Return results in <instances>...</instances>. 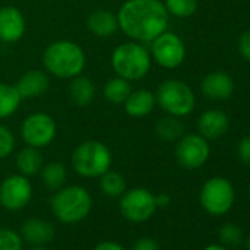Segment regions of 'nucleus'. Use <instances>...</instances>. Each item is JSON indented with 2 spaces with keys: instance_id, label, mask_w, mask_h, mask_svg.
Segmentation results:
<instances>
[{
  "instance_id": "8",
  "label": "nucleus",
  "mask_w": 250,
  "mask_h": 250,
  "mask_svg": "<svg viewBox=\"0 0 250 250\" xmlns=\"http://www.w3.org/2000/svg\"><path fill=\"white\" fill-rule=\"evenodd\" d=\"M21 137L27 146L36 149L46 147L56 137V122L49 113H31L21 125Z\"/></svg>"
},
{
  "instance_id": "26",
  "label": "nucleus",
  "mask_w": 250,
  "mask_h": 250,
  "mask_svg": "<svg viewBox=\"0 0 250 250\" xmlns=\"http://www.w3.org/2000/svg\"><path fill=\"white\" fill-rule=\"evenodd\" d=\"M125 180L119 172L115 171H106L103 175H100V188L103 194L109 197H119L125 193Z\"/></svg>"
},
{
  "instance_id": "10",
  "label": "nucleus",
  "mask_w": 250,
  "mask_h": 250,
  "mask_svg": "<svg viewBox=\"0 0 250 250\" xmlns=\"http://www.w3.org/2000/svg\"><path fill=\"white\" fill-rule=\"evenodd\" d=\"M210 156V147L200 134H184L175 147V158L180 167L186 169H197L203 167Z\"/></svg>"
},
{
  "instance_id": "4",
  "label": "nucleus",
  "mask_w": 250,
  "mask_h": 250,
  "mask_svg": "<svg viewBox=\"0 0 250 250\" xmlns=\"http://www.w3.org/2000/svg\"><path fill=\"white\" fill-rule=\"evenodd\" d=\"M91 196L81 186H68L58 190L52 199V210L63 224L81 222L91 209Z\"/></svg>"
},
{
  "instance_id": "11",
  "label": "nucleus",
  "mask_w": 250,
  "mask_h": 250,
  "mask_svg": "<svg viewBox=\"0 0 250 250\" xmlns=\"http://www.w3.org/2000/svg\"><path fill=\"white\" fill-rule=\"evenodd\" d=\"M152 58L162 68H178L186 59V44L177 34L164 31L152 42Z\"/></svg>"
},
{
  "instance_id": "17",
  "label": "nucleus",
  "mask_w": 250,
  "mask_h": 250,
  "mask_svg": "<svg viewBox=\"0 0 250 250\" xmlns=\"http://www.w3.org/2000/svg\"><path fill=\"white\" fill-rule=\"evenodd\" d=\"M22 238L33 246H43L55 237V228L42 218H30L21 227Z\"/></svg>"
},
{
  "instance_id": "3",
  "label": "nucleus",
  "mask_w": 250,
  "mask_h": 250,
  "mask_svg": "<svg viewBox=\"0 0 250 250\" xmlns=\"http://www.w3.org/2000/svg\"><path fill=\"white\" fill-rule=\"evenodd\" d=\"M112 68L118 77L128 81H139L145 78L152 66L149 52L139 43L128 42L115 47L112 52Z\"/></svg>"
},
{
  "instance_id": "22",
  "label": "nucleus",
  "mask_w": 250,
  "mask_h": 250,
  "mask_svg": "<svg viewBox=\"0 0 250 250\" xmlns=\"http://www.w3.org/2000/svg\"><path fill=\"white\" fill-rule=\"evenodd\" d=\"M17 167L20 172L25 177L36 175L43 168V156L39 149L27 146L17 156Z\"/></svg>"
},
{
  "instance_id": "32",
  "label": "nucleus",
  "mask_w": 250,
  "mask_h": 250,
  "mask_svg": "<svg viewBox=\"0 0 250 250\" xmlns=\"http://www.w3.org/2000/svg\"><path fill=\"white\" fill-rule=\"evenodd\" d=\"M238 52L247 62H250V30L241 33L238 37Z\"/></svg>"
},
{
  "instance_id": "1",
  "label": "nucleus",
  "mask_w": 250,
  "mask_h": 250,
  "mask_svg": "<svg viewBox=\"0 0 250 250\" xmlns=\"http://www.w3.org/2000/svg\"><path fill=\"white\" fill-rule=\"evenodd\" d=\"M116 18L124 34L136 42H153L167 31L169 14L161 0H127Z\"/></svg>"
},
{
  "instance_id": "18",
  "label": "nucleus",
  "mask_w": 250,
  "mask_h": 250,
  "mask_svg": "<svg viewBox=\"0 0 250 250\" xmlns=\"http://www.w3.org/2000/svg\"><path fill=\"white\" fill-rule=\"evenodd\" d=\"M156 104V97L150 90L139 88L130 93L127 100L124 102V109L127 115L133 118L147 116Z\"/></svg>"
},
{
  "instance_id": "38",
  "label": "nucleus",
  "mask_w": 250,
  "mask_h": 250,
  "mask_svg": "<svg viewBox=\"0 0 250 250\" xmlns=\"http://www.w3.org/2000/svg\"><path fill=\"white\" fill-rule=\"evenodd\" d=\"M247 250H250V235H249V238H247Z\"/></svg>"
},
{
  "instance_id": "21",
  "label": "nucleus",
  "mask_w": 250,
  "mask_h": 250,
  "mask_svg": "<svg viewBox=\"0 0 250 250\" xmlns=\"http://www.w3.org/2000/svg\"><path fill=\"white\" fill-rule=\"evenodd\" d=\"M156 136L164 142H177L184 136V124L178 119V116H164L155 125Z\"/></svg>"
},
{
  "instance_id": "15",
  "label": "nucleus",
  "mask_w": 250,
  "mask_h": 250,
  "mask_svg": "<svg viewBox=\"0 0 250 250\" xmlns=\"http://www.w3.org/2000/svg\"><path fill=\"white\" fill-rule=\"evenodd\" d=\"M200 88L210 100H227L234 91V80L224 71H213L203 78Z\"/></svg>"
},
{
  "instance_id": "34",
  "label": "nucleus",
  "mask_w": 250,
  "mask_h": 250,
  "mask_svg": "<svg viewBox=\"0 0 250 250\" xmlns=\"http://www.w3.org/2000/svg\"><path fill=\"white\" fill-rule=\"evenodd\" d=\"M93 250H125V249L115 241H102Z\"/></svg>"
},
{
  "instance_id": "19",
  "label": "nucleus",
  "mask_w": 250,
  "mask_h": 250,
  "mask_svg": "<svg viewBox=\"0 0 250 250\" xmlns=\"http://www.w3.org/2000/svg\"><path fill=\"white\" fill-rule=\"evenodd\" d=\"M87 27L91 34H94L96 37H100V39L110 37L119 28L116 15L106 9H97V11L91 12L87 20Z\"/></svg>"
},
{
  "instance_id": "37",
  "label": "nucleus",
  "mask_w": 250,
  "mask_h": 250,
  "mask_svg": "<svg viewBox=\"0 0 250 250\" xmlns=\"http://www.w3.org/2000/svg\"><path fill=\"white\" fill-rule=\"evenodd\" d=\"M30 250H47V249H44L43 246H36V247H33V249H30Z\"/></svg>"
},
{
  "instance_id": "27",
  "label": "nucleus",
  "mask_w": 250,
  "mask_h": 250,
  "mask_svg": "<svg viewBox=\"0 0 250 250\" xmlns=\"http://www.w3.org/2000/svg\"><path fill=\"white\" fill-rule=\"evenodd\" d=\"M164 5L175 18H190L197 11V0H165Z\"/></svg>"
},
{
  "instance_id": "31",
  "label": "nucleus",
  "mask_w": 250,
  "mask_h": 250,
  "mask_svg": "<svg viewBox=\"0 0 250 250\" xmlns=\"http://www.w3.org/2000/svg\"><path fill=\"white\" fill-rule=\"evenodd\" d=\"M237 155L241 162L250 165V136L243 137L237 146Z\"/></svg>"
},
{
  "instance_id": "5",
  "label": "nucleus",
  "mask_w": 250,
  "mask_h": 250,
  "mask_svg": "<svg viewBox=\"0 0 250 250\" xmlns=\"http://www.w3.org/2000/svg\"><path fill=\"white\" fill-rule=\"evenodd\" d=\"M71 161L77 174L85 178H96L109 171L112 153L104 143L99 140H87L77 146Z\"/></svg>"
},
{
  "instance_id": "24",
  "label": "nucleus",
  "mask_w": 250,
  "mask_h": 250,
  "mask_svg": "<svg viewBox=\"0 0 250 250\" xmlns=\"http://www.w3.org/2000/svg\"><path fill=\"white\" fill-rule=\"evenodd\" d=\"M131 91H133V88H131L130 81L125 80V78H121V77L109 80L103 87L104 99L109 100L110 103H115V104L124 103Z\"/></svg>"
},
{
  "instance_id": "14",
  "label": "nucleus",
  "mask_w": 250,
  "mask_h": 250,
  "mask_svg": "<svg viewBox=\"0 0 250 250\" xmlns=\"http://www.w3.org/2000/svg\"><path fill=\"white\" fill-rule=\"evenodd\" d=\"M229 127V119L222 110H206L197 119V131L206 140H216L222 137Z\"/></svg>"
},
{
  "instance_id": "9",
  "label": "nucleus",
  "mask_w": 250,
  "mask_h": 250,
  "mask_svg": "<svg viewBox=\"0 0 250 250\" xmlns=\"http://www.w3.org/2000/svg\"><path fill=\"white\" fill-rule=\"evenodd\" d=\"M119 209L124 218H127L128 221L145 222L155 215L158 206L153 193H150L147 188L137 187L122 194Z\"/></svg>"
},
{
  "instance_id": "23",
  "label": "nucleus",
  "mask_w": 250,
  "mask_h": 250,
  "mask_svg": "<svg viewBox=\"0 0 250 250\" xmlns=\"http://www.w3.org/2000/svg\"><path fill=\"white\" fill-rule=\"evenodd\" d=\"M21 100L22 99L15 85L0 83V119L14 115L18 110Z\"/></svg>"
},
{
  "instance_id": "30",
  "label": "nucleus",
  "mask_w": 250,
  "mask_h": 250,
  "mask_svg": "<svg viewBox=\"0 0 250 250\" xmlns=\"http://www.w3.org/2000/svg\"><path fill=\"white\" fill-rule=\"evenodd\" d=\"M15 149V136L14 133L0 124V159L8 158Z\"/></svg>"
},
{
  "instance_id": "12",
  "label": "nucleus",
  "mask_w": 250,
  "mask_h": 250,
  "mask_svg": "<svg viewBox=\"0 0 250 250\" xmlns=\"http://www.w3.org/2000/svg\"><path fill=\"white\" fill-rule=\"evenodd\" d=\"M33 196V187L25 175H11L0 184V205L8 210H21Z\"/></svg>"
},
{
  "instance_id": "28",
  "label": "nucleus",
  "mask_w": 250,
  "mask_h": 250,
  "mask_svg": "<svg viewBox=\"0 0 250 250\" xmlns=\"http://www.w3.org/2000/svg\"><path fill=\"white\" fill-rule=\"evenodd\" d=\"M219 240L227 246H238L243 241V229L235 224H225L219 229Z\"/></svg>"
},
{
  "instance_id": "7",
  "label": "nucleus",
  "mask_w": 250,
  "mask_h": 250,
  "mask_svg": "<svg viewBox=\"0 0 250 250\" xmlns=\"http://www.w3.org/2000/svg\"><path fill=\"white\" fill-rule=\"evenodd\" d=\"M235 200L232 184L224 177H213L208 180L200 191L202 208L210 215L227 213Z\"/></svg>"
},
{
  "instance_id": "35",
  "label": "nucleus",
  "mask_w": 250,
  "mask_h": 250,
  "mask_svg": "<svg viewBox=\"0 0 250 250\" xmlns=\"http://www.w3.org/2000/svg\"><path fill=\"white\" fill-rule=\"evenodd\" d=\"M155 200H156V206L158 208H167L171 203V196L167 194V193H161V194L155 196Z\"/></svg>"
},
{
  "instance_id": "29",
  "label": "nucleus",
  "mask_w": 250,
  "mask_h": 250,
  "mask_svg": "<svg viewBox=\"0 0 250 250\" xmlns=\"http://www.w3.org/2000/svg\"><path fill=\"white\" fill-rule=\"evenodd\" d=\"M0 250H22V238L9 228H0Z\"/></svg>"
},
{
  "instance_id": "20",
  "label": "nucleus",
  "mask_w": 250,
  "mask_h": 250,
  "mask_svg": "<svg viewBox=\"0 0 250 250\" xmlns=\"http://www.w3.org/2000/svg\"><path fill=\"white\" fill-rule=\"evenodd\" d=\"M96 94L94 83L85 75H77L69 84V97L77 106H87L93 102Z\"/></svg>"
},
{
  "instance_id": "25",
  "label": "nucleus",
  "mask_w": 250,
  "mask_h": 250,
  "mask_svg": "<svg viewBox=\"0 0 250 250\" xmlns=\"http://www.w3.org/2000/svg\"><path fill=\"white\" fill-rule=\"evenodd\" d=\"M42 180L49 190H59L66 181V168L61 162H50L43 167Z\"/></svg>"
},
{
  "instance_id": "6",
  "label": "nucleus",
  "mask_w": 250,
  "mask_h": 250,
  "mask_svg": "<svg viewBox=\"0 0 250 250\" xmlns=\"http://www.w3.org/2000/svg\"><path fill=\"white\" fill-rule=\"evenodd\" d=\"M156 103L172 116H186L193 112L196 97L191 87L181 80H167L156 90Z\"/></svg>"
},
{
  "instance_id": "36",
  "label": "nucleus",
  "mask_w": 250,
  "mask_h": 250,
  "mask_svg": "<svg viewBox=\"0 0 250 250\" xmlns=\"http://www.w3.org/2000/svg\"><path fill=\"white\" fill-rule=\"evenodd\" d=\"M203 250H227V249L224 246H221V244H209Z\"/></svg>"
},
{
  "instance_id": "13",
  "label": "nucleus",
  "mask_w": 250,
  "mask_h": 250,
  "mask_svg": "<svg viewBox=\"0 0 250 250\" xmlns=\"http://www.w3.org/2000/svg\"><path fill=\"white\" fill-rule=\"evenodd\" d=\"M27 30V22L22 12L14 6L0 8V42L17 43Z\"/></svg>"
},
{
  "instance_id": "2",
  "label": "nucleus",
  "mask_w": 250,
  "mask_h": 250,
  "mask_svg": "<svg viewBox=\"0 0 250 250\" xmlns=\"http://www.w3.org/2000/svg\"><path fill=\"white\" fill-rule=\"evenodd\" d=\"M46 71L58 78L72 80L81 75L85 68V53L74 42L61 40L49 44L43 53Z\"/></svg>"
},
{
  "instance_id": "33",
  "label": "nucleus",
  "mask_w": 250,
  "mask_h": 250,
  "mask_svg": "<svg viewBox=\"0 0 250 250\" xmlns=\"http://www.w3.org/2000/svg\"><path fill=\"white\" fill-rule=\"evenodd\" d=\"M131 250H159V246H158L156 240H153L150 237H143L134 243Z\"/></svg>"
},
{
  "instance_id": "16",
  "label": "nucleus",
  "mask_w": 250,
  "mask_h": 250,
  "mask_svg": "<svg viewBox=\"0 0 250 250\" xmlns=\"http://www.w3.org/2000/svg\"><path fill=\"white\" fill-rule=\"evenodd\" d=\"M50 81L46 72L40 69H30L27 71L17 83V90L21 99H34L43 96L49 90Z\"/></svg>"
}]
</instances>
